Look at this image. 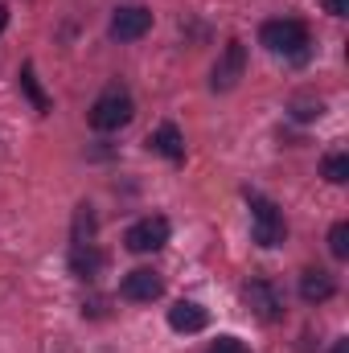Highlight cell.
<instances>
[{
	"label": "cell",
	"mask_w": 349,
	"mask_h": 353,
	"mask_svg": "<svg viewBox=\"0 0 349 353\" xmlns=\"http://www.w3.org/2000/svg\"><path fill=\"white\" fill-rule=\"evenodd\" d=\"M259 41L271 50V54H283V58H308V29L300 25V21H292V17H283V21H267L259 29Z\"/></svg>",
	"instance_id": "obj_1"
},
{
	"label": "cell",
	"mask_w": 349,
	"mask_h": 353,
	"mask_svg": "<svg viewBox=\"0 0 349 353\" xmlns=\"http://www.w3.org/2000/svg\"><path fill=\"white\" fill-rule=\"evenodd\" d=\"M132 115H136L132 94L123 87H107L94 99V107H90V128H94V132H119Z\"/></svg>",
	"instance_id": "obj_2"
},
{
	"label": "cell",
	"mask_w": 349,
	"mask_h": 353,
	"mask_svg": "<svg viewBox=\"0 0 349 353\" xmlns=\"http://www.w3.org/2000/svg\"><path fill=\"white\" fill-rule=\"evenodd\" d=\"M251 230H255V243L259 247H279L288 239L283 214L275 210V201H267L259 193H251Z\"/></svg>",
	"instance_id": "obj_3"
},
{
	"label": "cell",
	"mask_w": 349,
	"mask_h": 353,
	"mask_svg": "<svg viewBox=\"0 0 349 353\" xmlns=\"http://www.w3.org/2000/svg\"><path fill=\"white\" fill-rule=\"evenodd\" d=\"M123 243H128V251H136V255H152V251H161V247L169 243V218L152 214V218L132 222L128 234H123Z\"/></svg>",
	"instance_id": "obj_4"
},
{
	"label": "cell",
	"mask_w": 349,
	"mask_h": 353,
	"mask_svg": "<svg viewBox=\"0 0 349 353\" xmlns=\"http://www.w3.org/2000/svg\"><path fill=\"white\" fill-rule=\"evenodd\" d=\"M148 29H152V12L140 8V4H123V8H115V17H111V37H115V41H140Z\"/></svg>",
	"instance_id": "obj_5"
},
{
	"label": "cell",
	"mask_w": 349,
	"mask_h": 353,
	"mask_svg": "<svg viewBox=\"0 0 349 353\" xmlns=\"http://www.w3.org/2000/svg\"><path fill=\"white\" fill-rule=\"evenodd\" d=\"M161 292H165V279H161L157 271H148V267L128 271V275H123V283H119V296H123V300H132V304H152Z\"/></svg>",
	"instance_id": "obj_6"
},
{
	"label": "cell",
	"mask_w": 349,
	"mask_h": 353,
	"mask_svg": "<svg viewBox=\"0 0 349 353\" xmlns=\"http://www.w3.org/2000/svg\"><path fill=\"white\" fill-rule=\"evenodd\" d=\"M243 70H247V50H243V41H230V46H226V54H222V58H218V66H214L210 87H214V90H235V87H239V79H243Z\"/></svg>",
	"instance_id": "obj_7"
},
{
	"label": "cell",
	"mask_w": 349,
	"mask_h": 353,
	"mask_svg": "<svg viewBox=\"0 0 349 353\" xmlns=\"http://www.w3.org/2000/svg\"><path fill=\"white\" fill-rule=\"evenodd\" d=\"M247 304L255 308L259 321H279V316H283V300H279V292H275L267 279H251V283H247Z\"/></svg>",
	"instance_id": "obj_8"
},
{
	"label": "cell",
	"mask_w": 349,
	"mask_h": 353,
	"mask_svg": "<svg viewBox=\"0 0 349 353\" xmlns=\"http://www.w3.org/2000/svg\"><path fill=\"white\" fill-rule=\"evenodd\" d=\"M206 325H210V312L193 300H177L169 308V329H177V333H201Z\"/></svg>",
	"instance_id": "obj_9"
},
{
	"label": "cell",
	"mask_w": 349,
	"mask_h": 353,
	"mask_svg": "<svg viewBox=\"0 0 349 353\" xmlns=\"http://www.w3.org/2000/svg\"><path fill=\"white\" fill-rule=\"evenodd\" d=\"M333 292H337V283H333L329 271H304L300 275V300L304 304H325Z\"/></svg>",
	"instance_id": "obj_10"
},
{
	"label": "cell",
	"mask_w": 349,
	"mask_h": 353,
	"mask_svg": "<svg viewBox=\"0 0 349 353\" xmlns=\"http://www.w3.org/2000/svg\"><path fill=\"white\" fill-rule=\"evenodd\" d=\"M148 148L161 152L165 161H181V157H185V140H181V132H177L173 123H161V128L148 136Z\"/></svg>",
	"instance_id": "obj_11"
},
{
	"label": "cell",
	"mask_w": 349,
	"mask_h": 353,
	"mask_svg": "<svg viewBox=\"0 0 349 353\" xmlns=\"http://www.w3.org/2000/svg\"><path fill=\"white\" fill-rule=\"evenodd\" d=\"M99 267H103V255H99L90 243H74V251H70V271H74L79 279H90Z\"/></svg>",
	"instance_id": "obj_12"
},
{
	"label": "cell",
	"mask_w": 349,
	"mask_h": 353,
	"mask_svg": "<svg viewBox=\"0 0 349 353\" xmlns=\"http://www.w3.org/2000/svg\"><path fill=\"white\" fill-rule=\"evenodd\" d=\"M321 173H325V181H333V185H346V181H349V157H346V152H333V157H325Z\"/></svg>",
	"instance_id": "obj_13"
},
{
	"label": "cell",
	"mask_w": 349,
	"mask_h": 353,
	"mask_svg": "<svg viewBox=\"0 0 349 353\" xmlns=\"http://www.w3.org/2000/svg\"><path fill=\"white\" fill-rule=\"evenodd\" d=\"M329 251H333L337 259H349V222H337V226L329 230Z\"/></svg>",
	"instance_id": "obj_14"
},
{
	"label": "cell",
	"mask_w": 349,
	"mask_h": 353,
	"mask_svg": "<svg viewBox=\"0 0 349 353\" xmlns=\"http://www.w3.org/2000/svg\"><path fill=\"white\" fill-rule=\"evenodd\" d=\"M321 111H325V103H321V99H296V103H292V115H296L300 123L321 119Z\"/></svg>",
	"instance_id": "obj_15"
},
{
	"label": "cell",
	"mask_w": 349,
	"mask_h": 353,
	"mask_svg": "<svg viewBox=\"0 0 349 353\" xmlns=\"http://www.w3.org/2000/svg\"><path fill=\"white\" fill-rule=\"evenodd\" d=\"M21 87L29 90V99L37 103V111H46V107H50V103H46V94H41V90H37V83H33V66H25V70H21Z\"/></svg>",
	"instance_id": "obj_16"
},
{
	"label": "cell",
	"mask_w": 349,
	"mask_h": 353,
	"mask_svg": "<svg viewBox=\"0 0 349 353\" xmlns=\"http://www.w3.org/2000/svg\"><path fill=\"white\" fill-rule=\"evenodd\" d=\"M206 353H251V350H247V341H239V337H218Z\"/></svg>",
	"instance_id": "obj_17"
},
{
	"label": "cell",
	"mask_w": 349,
	"mask_h": 353,
	"mask_svg": "<svg viewBox=\"0 0 349 353\" xmlns=\"http://www.w3.org/2000/svg\"><path fill=\"white\" fill-rule=\"evenodd\" d=\"M346 8H349V0H329V12L333 17H346Z\"/></svg>",
	"instance_id": "obj_18"
},
{
	"label": "cell",
	"mask_w": 349,
	"mask_h": 353,
	"mask_svg": "<svg viewBox=\"0 0 349 353\" xmlns=\"http://www.w3.org/2000/svg\"><path fill=\"white\" fill-rule=\"evenodd\" d=\"M333 353H349V337H341V341L333 345Z\"/></svg>",
	"instance_id": "obj_19"
},
{
	"label": "cell",
	"mask_w": 349,
	"mask_h": 353,
	"mask_svg": "<svg viewBox=\"0 0 349 353\" xmlns=\"http://www.w3.org/2000/svg\"><path fill=\"white\" fill-rule=\"evenodd\" d=\"M4 25H8V8L0 4V33H4Z\"/></svg>",
	"instance_id": "obj_20"
}]
</instances>
